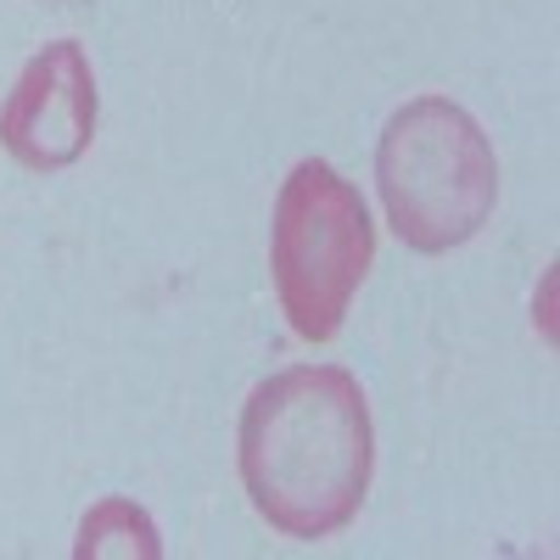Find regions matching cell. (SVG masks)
I'll use <instances>...</instances> for the list:
<instances>
[{"instance_id": "obj_2", "label": "cell", "mask_w": 560, "mask_h": 560, "mask_svg": "<svg viewBox=\"0 0 560 560\" xmlns=\"http://www.w3.org/2000/svg\"><path fill=\"white\" fill-rule=\"evenodd\" d=\"M376 191L404 247L448 253L488 224L499 202V163L459 102L415 96L382 129Z\"/></svg>"}, {"instance_id": "obj_5", "label": "cell", "mask_w": 560, "mask_h": 560, "mask_svg": "<svg viewBox=\"0 0 560 560\" xmlns=\"http://www.w3.org/2000/svg\"><path fill=\"white\" fill-rule=\"evenodd\" d=\"M96 555H140V560H158V527L140 516L129 499H107L84 516L79 527V560H96Z\"/></svg>"}, {"instance_id": "obj_4", "label": "cell", "mask_w": 560, "mask_h": 560, "mask_svg": "<svg viewBox=\"0 0 560 560\" xmlns=\"http://www.w3.org/2000/svg\"><path fill=\"white\" fill-rule=\"evenodd\" d=\"M96 140V73L79 39H51L34 51L0 102V147L23 168L57 174Z\"/></svg>"}, {"instance_id": "obj_3", "label": "cell", "mask_w": 560, "mask_h": 560, "mask_svg": "<svg viewBox=\"0 0 560 560\" xmlns=\"http://www.w3.org/2000/svg\"><path fill=\"white\" fill-rule=\"evenodd\" d=\"M370 264H376V224L364 213V197L331 163L303 158L280 179L269 224V275L287 325L303 342H331Z\"/></svg>"}, {"instance_id": "obj_1", "label": "cell", "mask_w": 560, "mask_h": 560, "mask_svg": "<svg viewBox=\"0 0 560 560\" xmlns=\"http://www.w3.org/2000/svg\"><path fill=\"white\" fill-rule=\"evenodd\" d=\"M236 459L253 510L275 533L298 544L342 533L376 465L364 387L342 364H292L258 382L242 409Z\"/></svg>"}]
</instances>
